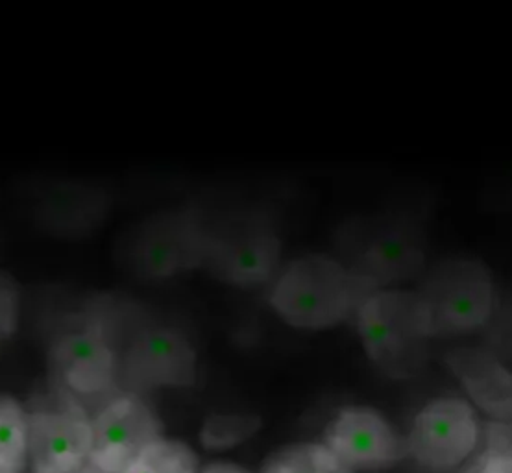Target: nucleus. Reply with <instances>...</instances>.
Here are the masks:
<instances>
[{
    "label": "nucleus",
    "mask_w": 512,
    "mask_h": 473,
    "mask_svg": "<svg viewBox=\"0 0 512 473\" xmlns=\"http://www.w3.org/2000/svg\"><path fill=\"white\" fill-rule=\"evenodd\" d=\"M368 357L394 377L415 374L426 355L431 328L416 291L378 289L355 311Z\"/></svg>",
    "instance_id": "20e7f679"
},
{
    "label": "nucleus",
    "mask_w": 512,
    "mask_h": 473,
    "mask_svg": "<svg viewBox=\"0 0 512 473\" xmlns=\"http://www.w3.org/2000/svg\"><path fill=\"white\" fill-rule=\"evenodd\" d=\"M204 473H248L243 468L235 466V464H211Z\"/></svg>",
    "instance_id": "412c9836"
},
{
    "label": "nucleus",
    "mask_w": 512,
    "mask_h": 473,
    "mask_svg": "<svg viewBox=\"0 0 512 473\" xmlns=\"http://www.w3.org/2000/svg\"><path fill=\"white\" fill-rule=\"evenodd\" d=\"M50 364L61 383L82 396L108 389L115 376V355L97 322L61 335L50 352Z\"/></svg>",
    "instance_id": "f8f14e48"
},
{
    "label": "nucleus",
    "mask_w": 512,
    "mask_h": 473,
    "mask_svg": "<svg viewBox=\"0 0 512 473\" xmlns=\"http://www.w3.org/2000/svg\"><path fill=\"white\" fill-rule=\"evenodd\" d=\"M206 237L196 207H171L124 231L117 257L141 279H165L204 267Z\"/></svg>",
    "instance_id": "39448f33"
},
{
    "label": "nucleus",
    "mask_w": 512,
    "mask_h": 473,
    "mask_svg": "<svg viewBox=\"0 0 512 473\" xmlns=\"http://www.w3.org/2000/svg\"><path fill=\"white\" fill-rule=\"evenodd\" d=\"M461 473H512L511 449L487 448Z\"/></svg>",
    "instance_id": "aec40b11"
},
{
    "label": "nucleus",
    "mask_w": 512,
    "mask_h": 473,
    "mask_svg": "<svg viewBox=\"0 0 512 473\" xmlns=\"http://www.w3.org/2000/svg\"><path fill=\"white\" fill-rule=\"evenodd\" d=\"M93 427L78 403L28 414V459L34 473H102L91 462Z\"/></svg>",
    "instance_id": "6e6552de"
},
{
    "label": "nucleus",
    "mask_w": 512,
    "mask_h": 473,
    "mask_svg": "<svg viewBox=\"0 0 512 473\" xmlns=\"http://www.w3.org/2000/svg\"><path fill=\"white\" fill-rule=\"evenodd\" d=\"M326 448L352 472L363 468H385L402 461L407 444L394 433L389 422L366 407H350L331 422Z\"/></svg>",
    "instance_id": "9d476101"
},
{
    "label": "nucleus",
    "mask_w": 512,
    "mask_h": 473,
    "mask_svg": "<svg viewBox=\"0 0 512 473\" xmlns=\"http://www.w3.org/2000/svg\"><path fill=\"white\" fill-rule=\"evenodd\" d=\"M477 442L479 424L470 403L442 398L416 414L407 453L427 472L450 473L474 453Z\"/></svg>",
    "instance_id": "0eeeda50"
},
{
    "label": "nucleus",
    "mask_w": 512,
    "mask_h": 473,
    "mask_svg": "<svg viewBox=\"0 0 512 473\" xmlns=\"http://www.w3.org/2000/svg\"><path fill=\"white\" fill-rule=\"evenodd\" d=\"M196 455L182 442L159 438L122 473H196Z\"/></svg>",
    "instance_id": "f3484780"
},
{
    "label": "nucleus",
    "mask_w": 512,
    "mask_h": 473,
    "mask_svg": "<svg viewBox=\"0 0 512 473\" xmlns=\"http://www.w3.org/2000/svg\"><path fill=\"white\" fill-rule=\"evenodd\" d=\"M19 320V289L12 276L0 272V344L10 339Z\"/></svg>",
    "instance_id": "6ab92c4d"
},
{
    "label": "nucleus",
    "mask_w": 512,
    "mask_h": 473,
    "mask_svg": "<svg viewBox=\"0 0 512 473\" xmlns=\"http://www.w3.org/2000/svg\"><path fill=\"white\" fill-rule=\"evenodd\" d=\"M202 213V211H200ZM204 268L237 287H256L276 276L281 239L276 224L261 207H233L209 217L202 213Z\"/></svg>",
    "instance_id": "7ed1b4c3"
},
{
    "label": "nucleus",
    "mask_w": 512,
    "mask_h": 473,
    "mask_svg": "<svg viewBox=\"0 0 512 473\" xmlns=\"http://www.w3.org/2000/svg\"><path fill=\"white\" fill-rule=\"evenodd\" d=\"M108 207L110 198L102 189L82 183H67L56 187V191L47 198L43 217L63 233H86L106 217Z\"/></svg>",
    "instance_id": "4468645a"
},
{
    "label": "nucleus",
    "mask_w": 512,
    "mask_h": 473,
    "mask_svg": "<svg viewBox=\"0 0 512 473\" xmlns=\"http://www.w3.org/2000/svg\"><path fill=\"white\" fill-rule=\"evenodd\" d=\"M416 292L426 307L431 337L474 333L487 324L496 307L494 278L477 259L440 261Z\"/></svg>",
    "instance_id": "423d86ee"
},
{
    "label": "nucleus",
    "mask_w": 512,
    "mask_h": 473,
    "mask_svg": "<svg viewBox=\"0 0 512 473\" xmlns=\"http://www.w3.org/2000/svg\"><path fill=\"white\" fill-rule=\"evenodd\" d=\"M333 241L342 263L378 289L426 267V226L409 211L354 215L337 226Z\"/></svg>",
    "instance_id": "f03ea898"
},
{
    "label": "nucleus",
    "mask_w": 512,
    "mask_h": 473,
    "mask_svg": "<svg viewBox=\"0 0 512 473\" xmlns=\"http://www.w3.org/2000/svg\"><path fill=\"white\" fill-rule=\"evenodd\" d=\"M91 462L102 473H122L137 455L161 438L158 418L134 396H122L91 420Z\"/></svg>",
    "instance_id": "1a4fd4ad"
},
{
    "label": "nucleus",
    "mask_w": 512,
    "mask_h": 473,
    "mask_svg": "<svg viewBox=\"0 0 512 473\" xmlns=\"http://www.w3.org/2000/svg\"><path fill=\"white\" fill-rule=\"evenodd\" d=\"M196 353L182 333L171 328L143 331L126 357V376L135 387H187L195 381Z\"/></svg>",
    "instance_id": "9b49d317"
},
{
    "label": "nucleus",
    "mask_w": 512,
    "mask_h": 473,
    "mask_svg": "<svg viewBox=\"0 0 512 473\" xmlns=\"http://www.w3.org/2000/svg\"><path fill=\"white\" fill-rule=\"evenodd\" d=\"M28 414L12 396L0 394V473H25Z\"/></svg>",
    "instance_id": "2eb2a0df"
},
{
    "label": "nucleus",
    "mask_w": 512,
    "mask_h": 473,
    "mask_svg": "<svg viewBox=\"0 0 512 473\" xmlns=\"http://www.w3.org/2000/svg\"><path fill=\"white\" fill-rule=\"evenodd\" d=\"M378 291L330 255H305L281 270L270 291V305L296 329L333 328L355 315L368 294Z\"/></svg>",
    "instance_id": "f257e3e1"
},
{
    "label": "nucleus",
    "mask_w": 512,
    "mask_h": 473,
    "mask_svg": "<svg viewBox=\"0 0 512 473\" xmlns=\"http://www.w3.org/2000/svg\"><path fill=\"white\" fill-rule=\"evenodd\" d=\"M453 374L485 413L509 422L512 414V376L500 361L483 350H455L448 355Z\"/></svg>",
    "instance_id": "ddd939ff"
},
{
    "label": "nucleus",
    "mask_w": 512,
    "mask_h": 473,
    "mask_svg": "<svg viewBox=\"0 0 512 473\" xmlns=\"http://www.w3.org/2000/svg\"><path fill=\"white\" fill-rule=\"evenodd\" d=\"M261 420L241 414H215L202 427V442L209 449H230L243 444L259 429Z\"/></svg>",
    "instance_id": "a211bd4d"
},
{
    "label": "nucleus",
    "mask_w": 512,
    "mask_h": 473,
    "mask_svg": "<svg viewBox=\"0 0 512 473\" xmlns=\"http://www.w3.org/2000/svg\"><path fill=\"white\" fill-rule=\"evenodd\" d=\"M263 473H352L324 444H298L283 449Z\"/></svg>",
    "instance_id": "dca6fc26"
}]
</instances>
